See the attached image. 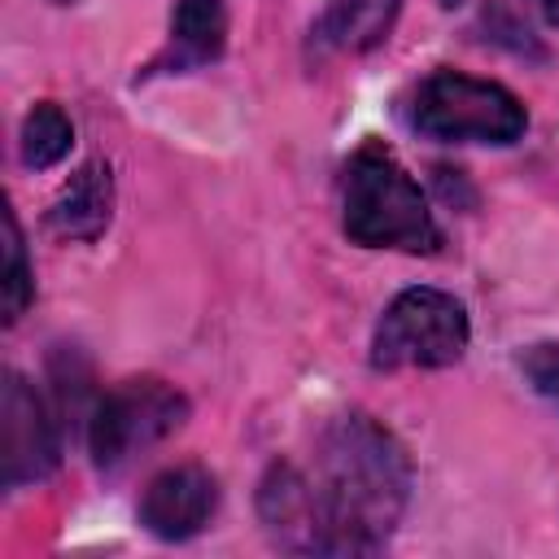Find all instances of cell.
I'll return each mask as SVG.
<instances>
[{"label":"cell","instance_id":"1","mask_svg":"<svg viewBox=\"0 0 559 559\" xmlns=\"http://www.w3.org/2000/svg\"><path fill=\"white\" fill-rule=\"evenodd\" d=\"M411 463L402 445L362 415H341L323 437L314 467L275 463L258 511L275 542L314 555H371L406 511Z\"/></svg>","mask_w":559,"mask_h":559},{"label":"cell","instance_id":"2","mask_svg":"<svg viewBox=\"0 0 559 559\" xmlns=\"http://www.w3.org/2000/svg\"><path fill=\"white\" fill-rule=\"evenodd\" d=\"M345 236L367 249H406L432 253L441 231L428 214L419 183L384 144H362L345 166V197H341Z\"/></svg>","mask_w":559,"mask_h":559},{"label":"cell","instance_id":"3","mask_svg":"<svg viewBox=\"0 0 559 559\" xmlns=\"http://www.w3.org/2000/svg\"><path fill=\"white\" fill-rule=\"evenodd\" d=\"M406 118L428 140H476V144H511L524 135V105L489 79H472L459 70H432L411 92Z\"/></svg>","mask_w":559,"mask_h":559},{"label":"cell","instance_id":"4","mask_svg":"<svg viewBox=\"0 0 559 559\" xmlns=\"http://www.w3.org/2000/svg\"><path fill=\"white\" fill-rule=\"evenodd\" d=\"M467 349V314L463 306L441 288H406L389 301L376 341L371 362L380 371L397 367H450Z\"/></svg>","mask_w":559,"mask_h":559},{"label":"cell","instance_id":"5","mask_svg":"<svg viewBox=\"0 0 559 559\" xmlns=\"http://www.w3.org/2000/svg\"><path fill=\"white\" fill-rule=\"evenodd\" d=\"M183 419H188L183 393H175L153 376L127 380L114 393H105L100 406L92 411V428H87L92 459L96 467H122L131 454L170 437Z\"/></svg>","mask_w":559,"mask_h":559},{"label":"cell","instance_id":"6","mask_svg":"<svg viewBox=\"0 0 559 559\" xmlns=\"http://www.w3.org/2000/svg\"><path fill=\"white\" fill-rule=\"evenodd\" d=\"M0 459H4V485L44 480L57 467L52 419L39 393L17 371H9L0 384Z\"/></svg>","mask_w":559,"mask_h":559},{"label":"cell","instance_id":"7","mask_svg":"<svg viewBox=\"0 0 559 559\" xmlns=\"http://www.w3.org/2000/svg\"><path fill=\"white\" fill-rule=\"evenodd\" d=\"M214 507H218L214 476L201 463H179L148 480L140 502V524L162 542H183L210 524Z\"/></svg>","mask_w":559,"mask_h":559},{"label":"cell","instance_id":"8","mask_svg":"<svg viewBox=\"0 0 559 559\" xmlns=\"http://www.w3.org/2000/svg\"><path fill=\"white\" fill-rule=\"evenodd\" d=\"M114 214V179L105 162H87L48 210V227L66 240H96Z\"/></svg>","mask_w":559,"mask_h":559},{"label":"cell","instance_id":"9","mask_svg":"<svg viewBox=\"0 0 559 559\" xmlns=\"http://www.w3.org/2000/svg\"><path fill=\"white\" fill-rule=\"evenodd\" d=\"M397 9L402 0H332L310 26V44L323 52H367L389 35Z\"/></svg>","mask_w":559,"mask_h":559},{"label":"cell","instance_id":"10","mask_svg":"<svg viewBox=\"0 0 559 559\" xmlns=\"http://www.w3.org/2000/svg\"><path fill=\"white\" fill-rule=\"evenodd\" d=\"M227 44V9L223 0H179L170 17V48L157 66L192 70L223 52Z\"/></svg>","mask_w":559,"mask_h":559},{"label":"cell","instance_id":"11","mask_svg":"<svg viewBox=\"0 0 559 559\" xmlns=\"http://www.w3.org/2000/svg\"><path fill=\"white\" fill-rule=\"evenodd\" d=\"M70 140H74V127L70 118L57 109V105H35L22 122V162L31 170H48L57 166L66 153H70Z\"/></svg>","mask_w":559,"mask_h":559},{"label":"cell","instance_id":"12","mask_svg":"<svg viewBox=\"0 0 559 559\" xmlns=\"http://www.w3.org/2000/svg\"><path fill=\"white\" fill-rule=\"evenodd\" d=\"M31 271H26V253H22V236H17V218L4 214V319H22V310L31 306Z\"/></svg>","mask_w":559,"mask_h":559},{"label":"cell","instance_id":"13","mask_svg":"<svg viewBox=\"0 0 559 559\" xmlns=\"http://www.w3.org/2000/svg\"><path fill=\"white\" fill-rule=\"evenodd\" d=\"M520 362L542 393H559V345H533Z\"/></svg>","mask_w":559,"mask_h":559},{"label":"cell","instance_id":"14","mask_svg":"<svg viewBox=\"0 0 559 559\" xmlns=\"http://www.w3.org/2000/svg\"><path fill=\"white\" fill-rule=\"evenodd\" d=\"M533 9H537L550 26H559V0H533Z\"/></svg>","mask_w":559,"mask_h":559},{"label":"cell","instance_id":"15","mask_svg":"<svg viewBox=\"0 0 559 559\" xmlns=\"http://www.w3.org/2000/svg\"><path fill=\"white\" fill-rule=\"evenodd\" d=\"M441 4H445V9H450V4H459V0H441Z\"/></svg>","mask_w":559,"mask_h":559},{"label":"cell","instance_id":"16","mask_svg":"<svg viewBox=\"0 0 559 559\" xmlns=\"http://www.w3.org/2000/svg\"><path fill=\"white\" fill-rule=\"evenodd\" d=\"M57 4H74V0H57Z\"/></svg>","mask_w":559,"mask_h":559}]
</instances>
